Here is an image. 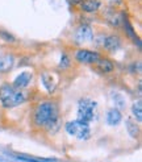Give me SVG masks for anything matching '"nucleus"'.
<instances>
[{
    "label": "nucleus",
    "instance_id": "1",
    "mask_svg": "<svg viewBox=\"0 0 142 162\" xmlns=\"http://www.w3.org/2000/svg\"><path fill=\"white\" fill-rule=\"evenodd\" d=\"M33 121L37 126H45L46 129H57L59 124V111L54 102H42L34 109Z\"/></svg>",
    "mask_w": 142,
    "mask_h": 162
},
{
    "label": "nucleus",
    "instance_id": "2",
    "mask_svg": "<svg viewBox=\"0 0 142 162\" xmlns=\"http://www.w3.org/2000/svg\"><path fill=\"white\" fill-rule=\"evenodd\" d=\"M26 100H28V95L24 90H19L12 85H4L0 89V102L6 108L17 107L25 103Z\"/></svg>",
    "mask_w": 142,
    "mask_h": 162
},
{
    "label": "nucleus",
    "instance_id": "3",
    "mask_svg": "<svg viewBox=\"0 0 142 162\" xmlns=\"http://www.w3.org/2000/svg\"><path fill=\"white\" fill-rule=\"evenodd\" d=\"M66 130H67L69 134L74 136V137H77L79 140H87L91 134L88 122H84L80 120L69 121L67 124H66Z\"/></svg>",
    "mask_w": 142,
    "mask_h": 162
},
{
    "label": "nucleus",
    "instance_id": "4",
    "mask_svg": "<svg viewBox=\"0 0 142 162\" xmlns=\"http://www.w3.org/2000/svg\"><path fill=\"white\" fill-rule=\"evenodd\" d=\"M95 111H96V102L90 99H82L78 106V120L90 122L91 120H94Z\"/></svg>",
    "mask_w": 142,
    "mask_h": 162
},
{
    "label": "nucleus",
    "instance_id": "5",
    "mask_svg": "<svg viewBox=\"0 0 142 162\" xmlns=\"http://www.w3.org/2000/svg\"><path fill=\"white\" fill-rule=\"evenodd\" d=\"M100 54L92 50H87V49H79L75 53V59L80 63H87V65H95L96 61L100 58Z\"/></svg>",
    "mask_w": 142,
    "mask_h": 162
},
{
    "label": "nucleus",
    "instance_id": "6",
    "mask_svg": "<svg viewBox=\"0 0 142 162\" xmlns=\"http://www.w3.org/2000/svg\"><path fill=\"white\" fill-rule=\"evenodd\" d=\"M74 38L78 43H86V42H90L94 38V33H92V29L88 25H80L75 30Z\"/></svg>",
    "mask_w": 142,
    "mask_h": 162
},
{
    "label": "nucleus",
    "instance_id": "7",
    "mask_svg": "<svg viewBox=\"0 0 142 162\" xmlns=\"http://www.w3.org/2000/svg\"><path fill=\"white\" fill-rule=\"evenodd\" d=\"M30 81H32V73L24 71V73H21L20 75L16 78L12 86L16 87V89H19V90H24L25 87H28Z\"/></svg>",
    "mask_w": 142,
    "mask_h": 162
},
{
    "label": "nucleus",
    "instance_id": "8",
    "mask_svg": "<svg viewBox=\"0 0 142 162\" xmlns=\"http://www.w3.org/2000/svg\"><path fill=\"white\" fill-rule=\"evenodd\" d=\"M120 45H121V41L117 36L114 34H110V36H105V40H104V43H103V47L105 50L108 51H116Z\"/></svg>",
    "mask_w": 142,
    "mask_h": 162
},
{
    "label": "nucleus",
    "instance_id": "9",
    "mask_svg": "<svg viewBox=\"0 0 142 162\" xmlns=\"http://www.w3.org/2000/svg\"><path fill=\"white\" fill-rule=\"evenodd\" d=\"M95 66H96V69H99L100 71L104 73V74L110 73V71H113L114 70V63L110 59L104 58V57H100V58L96 61Z\"/></svg>",
    "mask_w": 142,
    "mask_h": 162
},
{
    "label": "nucleus",
    "instance_id": "10",
    "mask_svg": "<svg viewBox=\"0 0 142 162\" xmlns=\"http://www.w3.org/2000/svg\"><path fill=\"white\" fill-rule=\"evenodd\" d=\"M101 7L100 0H82L80 2V8L84 12H96Z\"/></svg>",
    "mask_w": 142,
    "mask_h": 162
},
{
    "label": "nucleus",
    "instance_id": "11",
    "mask_svg": "<svg viewBox=\"0 0 142 162\" xmlns=\"http://www.w3.org/2000/svg\"><path fill=\"white\" fill-rule=\"evenodd\" d=\"M13 66V57L11 54L0 53V73H6Z\"/></svg>",
    "mask_w": 142,
    "mask_h": 162
},
{
    "label": "nucleus",
    "instance_id": "12",
    "mask_svg": "<svg viewBox=\"0 0 142 162\" xmlns=\"http://www.w3.org/2000/svg\"><path fill=\"white\" fill-rule=\"evenodd\" d=\"M122 116L121 113H120L118 109H109L108 113H106V122H108L109 125H117L120 121H121Z\"/></svg>",
    "mask_w": 142,
    "mask_h": 162
},
{
    "label": "nucleus",
    "instance_id": "13",
    "mask_svg": "<svg viewBox=\"0 0 142 162\" xmlns=\"http://www.w3.org/2000/svg\"><path fill=\"white\" fill-rule=\"evenodd\" d=\"M133 115L137 119V121L141 122L142 121V107H141V100H138L137 103L133 104V109H132Z\"/></svg>",
    "mask_w": 142,
    "mask_h": 162
},
{
    "label": "nucleus",
    "instance_id": "14",
    "mask_svg": "<svg viewBox=\"0 0 142 162\" xmlns=\"http://www.w3.org/2000/svg\"><path fill=\"white\" fill-rule=\"evenodd\" d=\"M122 24H124V27H125L128 34H129V37H130V38H133V40H137V34L134 33V30H133L130 23L126 20V17H124V23H122Z\"/></svg>",
    "mask_w": 142,
    "mask_h": 162
},
{
    "label": "nucleus",
    "instance_id": "15",
    "mask_svg": "<svg viewBox=\"0 0 142 162\" xmlns=\"http://www.w3.org/2000/svg\"><path fill=\"white\" fill-rule=\"evenodd\" d=\"M128 124V128H129V130H130V133L133 134V136H136V134H138V128L136 126V122H133V121H128L126 122Z\"/></svg>",
    "mask_w": 142,
    "mask_h": 162
},
{
    "label": "nucleus",
    "instance_id": "16",
    "mask_svg": "<svg viewBox=\"0 0 142 162\" xmlns=\"http://www.w3.org/2000/svg\"><path fill=\"white\" fill-rule=\"evenodd\" d=\"M69 63H70L69 57H67V55H63V57H62V59H61V67L67 69V67H69Z\"/></svg>",
    "mask_w": 142,
    "mask_h": 162
}]
</instances>
